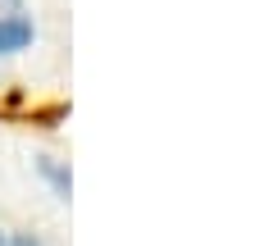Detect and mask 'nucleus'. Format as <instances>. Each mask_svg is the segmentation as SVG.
<instances>
[{
	"label": "nucleus",
	"instance_id": "1",
	"mask_svg": "<svg viewBox=\"0 0 260 246\" xmlns=\"http://www.w3.org/2000/svg\"><path fill=\"white\" fill-rule=\"evenodd\" d=\"M32 37H37V27H32L27 14H9V18H0V55H18V50H27Z\"/></svg>",
	"mask_w": 260,
	"mask_h": 246
},
{
	"label": "nucleus",
	"instance_id": "2",
	"mask_svg": "<svg viewBox=\"0 0 260 246\" xmlns=\"http://www.w3.org/2000/svg\"><path fill=\"white\" fill-rule=\"evenodd\" d=\"M37 169H41V178H50V187H55L64 201H69V192H73V178H69V169H64L59 160H50V155H41V160H37Z\"/></svg>",
	"mask_w": 260,
	"mask_h": 246
},
{
	"label": "nucleus",
	"instance_id": "3",
	"mask_svg": "<svg viewBox=\"0 0 260 246\" xmlns=\"http://www.w3.org/2000/svg\"><path fill=\"white\" fill-rule=\"evenodd\" d=\"M9 14H18V0H0V18H9Z\"/></svg>",
	"mask_w": 260,
	"mask_h": 246
},
{
	"label": "nucleus",
	"instance_id": "4",
	"mask_svg": "<svg viewBox=\"0 0 260 246\" xmlns=\"http://www.w3.org/2000/svg\"><path fill=\"white\" fill-rule=\"evenodd\" d=\"M5 246H41V242H37V237H9Z\"/></svg>",
	"mask_w": 260,
	"mask_h": 246
},
{
	"label": "nucleus",
	"instance_id": "5",
	"mask_svg": "<svg viewBox=\"0 0 260 246\" xmlns=\"http://www.w3.org/2000/svg\"><path fill=\"white\" fill-rule=\"evenodd\" d=\"M0 246H5V233H0Z\"/></svg>",
	"mask_w": 260,
	"mask_h": 246
}]
</instances>
